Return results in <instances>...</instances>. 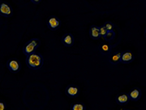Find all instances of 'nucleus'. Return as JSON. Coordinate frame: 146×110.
<instances>
[{
	"label": "nucleus",
	"mask_w": 146,
	"mask_h": 110,
	"mask_svg": "<svg viewBox=\"0 0 146 110\" xmlns=\"http://www.w3.org/2000/svg\"><path fill=\"white\" fill-rule=\"evenodd\" d=\"M121 53L120 52L110 53L109 56V62L111 64H118L120 63V59H121Z\"/></svg>",
	"instance_id": "obj_12"
},
{
	"label": "nucleus",
	"mask_w": 146,
	"mask_h": 110,
	"mask_svg": "<svg viewBox=\"0 0 146 110\" xmlns=\"http://www.w3.org/2000/svg\"><path fill=\"white\" fill-rule=\"evenodd\" d=\"M7 109V105L3 101L0 100V110H6Z\"/></svg>",
	"instance_id": "obj_18"
},
{
	"label": "nucleus",
	"mask_w": 146,
	"mask_h": 110,
	"mask_svg": "<svg viewBox=\"0 0 146 110\" xmlns=\"http://www.w3.org/2000/svg\"><path fill=\"white\" fill-rule=\"evenodd\" d=\"M13 15V9L11 6L6 3V2H1L0 3V16L9 18Z\"/></svg>",
	"instance_id": "obj_4"
},
{
	"label": "nucleus",
	"mask_w": 146,
	"mask_h": 110,
	"mask_svg": "<svg viewBox=\"0 0 146 110\" xmlns=\"http://www.w3.org/2000/svg\"><path fill=\"white\" fill-rule=\"evenodd\" d=\"M115 101L119 105L123 106V105H127L130 101V98L128 96V94L127 93H121V94L117 95Z\"/></svg>",
	"instance_id": "obj_9"
},
{
	"label": "nucleus",
	"mask_w": 146,
	"mask_h": 110,
	"mask_svg": "<svg viewBox=\"0 0 146 110\" xmlns=\"http://www.w3.org/2000/svg\"><path fill=\"white\" fill-rule=\"evenodd\" d=\"M145 38H146V30H145Z\"/></svg>",
	"instance_id": "obj_20"
},
{
	"label": "nucleus",
	"mask_w": 146,
	"mask_h": 110,
	"mask_svg": "<svg viewBox=\"0 0 146 110\" xmlns=\"http://www.w3.org/2000/svg\"><path fill=\"white\" fill-rule=\"evenodd\" d=\"M141 95H142V91L140 88L138 87H134L128 93V96L130 98V100L131 101H137L141 99Z\"/></svg>",
	"instance_id": "obj_10"
},
{
	"label": "nucleus",
	"mask_w": 146,
	"mask_h": 110,
	"mask_svg": "<svg viewBox=\"0 0 146 110\" xmlns=\"http://www.w3.org/2000/svg\"><path fill=\"white\" fill-rule=\"evenodd\" d=\"M71 110H86V107L81 102H75L71 105Z\"/></svg>",
	"instance_id": "obj_14"
},
{
	"label": "nucleus",
	"mask_w": 146,
	"mask_h": 110,
	"mask_svg": "<svg viewBox=\"0 0 146 110\" xmlns=\"http://www.w3.org/2000/svg\"><path fill=\"white\" fill-rule=\"evenodd\" d=\"M89 36L92 39H94V40L99 39L101 38L99 27H98L97 25H92L90 27V29H89Z\"/></svg>",
	"instance_id": "obj_11"
},
{
	"label": "nucleus",
	"mask_w": 146,
	"mask_h": 110,
	"mask_svg": "<svg viewBox=\"0 0 146 110\" xmlns=\"http://www.w3.org/2000/svg\"><path fill=\"white\" fill-rule=\"evenodd\" d=\"M41 45V41L38 38H32L25 44L23 47V53L25 56H29L32 53L35 52L36 49Z\"/></svg>",
	"instance_id": "obj_2"
},
{
	"label": "nucleus",
	"mask_w": 146,
	"mask_h": 110,
	"mask_svg": "<svg viewBox=\"0 0 146 110\" xmlns=\"http://www.w3.org/2000/svg\"><path fill=\"white\" fill-rule=\"evenodd\" d=\"M99 30H100V34H101V37H102L103 38H106V37L107 35V34H108V30L106 29V27L104 25H102V26L99 27Z\"/></svg>",
	"instance_id": "obj_15"
},
{
	"label": "nucleus",
	"mask_w": 146,
	"mask_h": 110,
	"mask_svg": "<svg viewBox=\"0 0 146 110\" xmlns=\"http://www.w3.org/2000/svg\"><path fill=\"white\" fill-rule=\"evenodd\" d=\"M46 25L50 30L55 31L61 26V21L56 16H50L47 18Z\"/></svg>",
	"instance_id": "obj_5"
},
{
	"label": "nucleus",
	"mask_w": 146,
	"mask_h": 110,
	"mask_svg": "<svg viewBox=\"0 0 146 110\" xmlns=\"http://www.w3.org/2000/svg\"><path fill=\"white\" fill-rule=\"evenodd\" d=\"M27 66L30 69L33 70H37L40 69L44 64V59L42 54L38 52H33L27 56L25 60Z\"/></svg>",
	"instance_id": "obj_1"
},
{
	"label": "nucleus",
	"mask_w": 146,
	"mask_h": 110,
	"mask_svg": "<svg viewBox=\"0 0 146 110\" xmlns=\"http://www.w3.org/2000/svg\"><path fill=\"white\" fill-rule=\"evenodd\" d=\"M61 42H62V43H63L65 47H71L74 45L75 38H74V36H73L72 34L68 33V34H65L62 37Z\"/></svg>",
	"instance_id": "obj_8"
},
{
	"label": "nucleus",
	"mask_w": 146,
	"mask_h": 110,
	"mask_svg": "<svg viewBox=\"0 0 146 110\" xmlns=\"http://www.w3.org/2000/svg\"><path fill=\"white\" fill-rule=\"evenodd\" d=\"M115 32L114 31H108V34H107V35H106V41H111L113 38H114V37H115Z\"/></svg>",
	"instance_id": "obj_17"
},
{
	"label": "nucleus",
	"mask_w": 146,
	"mask_h": 110,
	"mask_svg": "<svg viewBox=\"0 0 146 110\" xmlns=\"http://www.w3.org/2000/svg\"><path fill=\"white\" fill-rule=\"evenodd\" d=\"M123 110H129V109H123Z\"/></svg>",
	"instance_id": "obj_21"
},
{
	"label": "nucleus",
	"mask_w": 146,
	"mask_h": 110,
	"mask_svg": "<svg viewBox=\"0 0 146 110\" xmlns=\"http://www.w3.org/2000/svg\"><path fill=\"white\" fill-rule=\"evenodd\" d=\"M134 59H135V56H134L133 52L129 50H126L121 53L120 63L130 64L134 60Z\"/></svg>",
	"instance_id": "obj_7"
},
{
	"label": "nucleus",
	"mask_w": 146,
	"mask_h": 110,
	"mask_svg": "<svg viewBox=\"0 0 146 110\" xmlns=\"http://www.w3.org/2000/svg\"><path fill=\"white\" fill-rule=\"evenodd\" d=\"M7 68H8L11 73H17L21 71V64L17 59L12 58L7 61Z\"/></svg>",
	"instance_id": "obj_3"
},
{
	"label": "nucleus",
	"mask_w": 146,
	"mask_h": 110,
	"mask_svg": "<svg viewBox=\"0 0 146 110\" xmlns=\"http://www.w3.org/2000/svg\"><path fill=\"white\" fill-rule=\"evenodd\" d=\"M32 3H33V4H35V5H37V4H39L41 2H42V0H30Z\"/></svg>",
	"instance_id": "obj_19"
},
{
	"label": "nucleus",
	"mask_w": 146,
	"mask_h": 110,
	"mask_svg": "<svg viewBox=\"0 0 146 110\" xmlns=\"http://www.w3.org/2000/svg\"><path fill=\"white\" fill-rule=\"evenodd\" d=\"M80 93V87L78 86L74 85V84L68 85L65 89V94L69 98H76L79 96Z\"/></svg>",
	"instance_id": "obj_6"
},
{
	"label": "nucleus",
	"mask_w": 146,
	"mask_h": 110,
	"mask_svg": "<svg viewBox=\"0 0 146 110\" xmlns=\"http://www.w3.org/2000/svg\"><path fill=\"white\" fill-rule=\"evenodd\" d=\"M99 51L104 55H108L111 52V47L108 43H102L99 46Z\"/></svg>",
	"instance_id": "obj_13"
},
{
	"label": "nucleus",
	"mask_w": 146,
	"mask_h": 110,
	"mask_svg": "<svg viewBox=\"0 0 146 110\" xmlns=\"http://www.w3.org/2000/svg\"><path fill=\"white\" fill-rule=\"evenodd\" d=\"M106 29L108 30V31H114V28H115V25L112 23V22H110V21H107L106 22L104 25H103Z\"/></svg>",
	"instance_id": "obj_16"
}]
</instances>
